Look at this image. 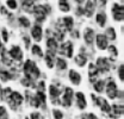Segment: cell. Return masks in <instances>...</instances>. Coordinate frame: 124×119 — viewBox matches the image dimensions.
I'll return each instance as SVG.
<instances>
[{"mask_svg":"<svg viewBox=\"0 0 124 119\" xmlns=\"http://www.w3.org/2000/svg\"><path fill=\"white\" fill-rule=\"evenodd\" d=\"M24 72H25L26 77L30 79V80L37 79L39 76V70H38L37 66L35 64L33 61H30V60H28L25 62V64H24Z\"/></svg>","mask_w":124,"mask_h":119,"instance_id":"6da1fadb","label":"cell"},{"mask_svg":"<svg viewBox=\"0 0 124 119\" xmlns=\"http://www.w3.org/2000/svg\"><path fill=\"white\" fill-rule=\"evenodd\" d=\"M50 11V7L49 6H44V5H38L35 7L33 10V13H35V17H36V20L37 22H43L46 19V13Z\"/></svg>","mask_w":124,"mask_h":119,"instance_id":"7a4b0ae2","label":"cell"},{"mask_svg":"<svg viewBox=\"0 0 124 119\" xmlns=\"http://www.w3.org/2000/svg\"><path fill=\"white\" fill-rule=\"evenodd\" d=\"M8 103H10V106L15 110L17 106H19V105L23 103V97H22L19 93L13 92V93H11V95L8 97Z\"/></svg>","mask_w":124,"mask_h":119,"instance_id":"3957f363","label":"cell"},{"mask_svg":"<svg viewBox=\"0 0 124 119\" xmlns=\"http://www.w3.org/2000/svg\"><path fill=\"white\" fill-rule=\"evenodd\" d=\"M112 12H113V18H115V20L121 22V20L123 19V17H124L123 6H121V5H118V4H115L113 7H112Z\"/></svg>","mask_w":124,"mask_h":119,"instance_id":"277c9868","label":"cell"},{"mask_svg":"<svg viewBox=\"0 0 124 119\" xmlns=\"http://www.w3.org/2000/svg\"><path fill=\"white\" fill-rule=\"evenodd\" d=\"M97 69L101 73H105L110 69V64H108V61L106 59H98L97 60Z\"/></svg>","mask_w":124,"mask_h":119,"instance_id":"5b68a950","label":"cell"},{"mask_svg":"<svg viewBox=\"0 0 124 119\" xmlns=\"http://www.w3.org/2000/svg\"><path fill=\"white\" fill-rule=\"evenodd\" d=\"M93 99L95 100V103L100 106V108H101V111L103 112H106V113H110V111H111V106L108 105V103L105 100V99H103V98H97L95 99V97L93 95Z\"/></svg>","mask_w":124,"mask_h":119,"instance_id":"8992f818","label":"cell"},{"mask_svg":"<svg viewBox=\"0 0 124 119\" xmlns=\"http://www.w3.org/2000/svg\"><path fill=\"white\" fill-rule=\"evenodd\" d=\"M60 52L62 55H66L67 57H72L73 56V45L70 42H67L61 46L60 49Z\"/></svg>","mask_w":124,"mask_h":119,"instance_id":"52a82bcc","label":"cell"},{"mask_svg":"<svg viewBox=\"0 0 124 119\" xmlns=\"http://www.w3.org/2000/svg\"><path fill=\"white\" fill-rule=\"evenodd\" d=\"M72 98H73V89L66 88L63 99H62V105H64V106H70V104H72Z\"/></svg>","mask_w":124,"mask_h":119,"instance_id":"ba28073f","label":"cell"},{"mask_svg":"<svg viewBox=\"0 0 124 119\" xmlns=\"http://www.w3.org/2000/svg\"><path fill=\"white\" fill-rule=\"evenodd\" d=\"M106 93H108V95L111 99L116 98V95H117V86H116L115 82L110 81L108 83V86H106Z\"/></svg>","mask_w":124,"mask_h":119,"instance_id":"9c48e42d","label":"cell"},{"mask_svg":"<svg viewBox=\"0 0 124 119\" xmlns=\"http://www.w3.org/2000/svg\"><path fill=\"white\" fill-rule=\"evenodd\" d=\"M10 56L12 59L17 60V61H20L23 59V54H22V50L19 46H13L11 50H10Z\"/></svg>","mask_w":124,"mask_h":119,"instance_id":"30bf717a","label":"cell"},{"mask_svg":"<svg viewBox=\"0 0 124 119\" xmlns=\"http://www.w3.org/2000/svg\"><path fill=\"white\" fill-rule=\"evenodd\" d=\"M97 45L99 49L104 50L108 48V38L104 36V35H98L97 36Z\"/></svg>","mask_w":124,"mask_h":119,"instance_id":"8fae6325","label":"cell"},{"mask_svg":"<svg viewBox=\"0 0 124 119\" xmlns=\"http://www.w3.org/2000/svg\"><path fill=\"white\" fill-rule=\"evenodd\" d=\"M46 46H48V52H50V54H55L56 52V50H57V43H56V41L54 39V38H49L48 41H46Z\"/></svg>","mask_w":124,"mask_h":119,"instance_id":"7c38bea8","label":"cell"},{"mask_svg":"<svg viewBox=\"0 0 124 119\" xmlns=\"http://www.w3.org/2000/svg\"><path fill=\"white\" fill-rule=\"evenodd\" d=\"M31 33H32V37L35 38V41H41V38H42V29H41V26L39 25H36V26H33L32 28V31H31Z\"/></svg>","mask_w":124,"mask_h":119,"instance_id":"4fadbf2b","label":"cell"},{"mask_svg":"<svg viewBox=\"0 0 124 119\" xmlns=\"http://www.w3.org/2000/svg\"><path fill=\"white\" fill-rule=\"evenodd\" d=\"M84 37H85V41H86L87 44H92L93 39H94L93 30L92 29H86L85 30V35H84Z\"/></svg>","mask_w":124,"mask_h":119,"instance_id":"5bb4252c","label":"cell"},{"mask_svg":"<svg viewBox=\"0 0 124 119\" xmlns=\"http://www.w3.org/2000/svg\"><path fill=\"white\" fill-rule=\"evenodd\" d=\"M69 79H70V81L74 85H79L80 81H81V76H80V74H78L75 70H70L69 72Z\"/></svg>","mask_w":124,"mask_h":119,"instance_id":"9a60e30c","label":"cell"},{"mask_svg":"<svg viewBox=\"0 0 124 119\" xmlns=\"http://www.w3.org/2000/svg\"><path fill=\"white\" fill-rule=\"evenodd\" d=\"M77 103H78V106H79L81 110L86 107V100H85V95H84L81 92L77 94Z\"/></svg>","mask_w":124,"mask_h":119,"instance_id":"2e32d148","label":"cell"},{"mask_svg":"<svg viewBox=\"0 0 124 119\" xmlns=\"http://www.w3.org/2000/svg\"><path fill=\"white\" fill-rule=\"evenodd\" d=\"M93 11H94V5H93L92 1H87L86 6H85V15L87 17H91L93 15Z\"/></svg>","mask_w":124,"mask_h":119,"instance_id":"e0dca14e","label":"cell"},{"mask_svg":"<svg viewBox=\"0 0 124 119\" xmlns=\"http://www.w3.org/2000/svg\"><path fill=\"white\" fill-rule=\"evenodd\" d=\"M88 74H90L91 80H93L94 77H97V76H98V74H99V70L97 69V67H95L94 64H90V67H88Z\"/></svg>","mask_w":124,"mask_h":119,"instance_id":"ac0fdd59","label":"cell"},{"mask_svg":"<svg viewBox=\"0 0 124 119\" xmlns=\"http://www.w3.org/2000/svg\"><path fill=\"white\" fill-rule=\"evenodd\" d=\"M59 7H60V10H61L62 12H68L70 10L69 4H68L67 0H60L59 1Z\"/></svg>","mask_w":124,"mask_h":119,"instance_id":"d6986e66","label":"cell"},{"mask_svg":"<svg viewBox=\"0 0 124 119\" xmlns=\"http://www.w3.org/2000/svg\"><path fill=\"white\" fill-rule=\"evenodd\" d=\"M22 4L25 11H31L33 8V0H22Z\"/></svg>","mask_w":124,"mask_h":119,"instance_id":"ffe728a7","label":"cell"},{"mask_svg":"<svg viewBox=\"0 0 124 119\" xmlns=\"http://www.w3.org/2000/svg\"><path fill=\"white\" fill-rule=\"evenodd\" d=\"M86 56L85 55H82V54H80V55H78L77 57H75V62H77L78 66H80V67H84L85 66V63H86Z\"/></svg>","mask_w":124,"mask_h":119,"instance_id":"44dd1931","label":"cell"},{"mask_svg":"<svg viewBox=\"0 0 124 119\" xmlns=\"http://www.w3.org/2000/svg\"><path fill=\"white\" fill-rule=\"evenodd\" d=\"M63 23H64V28L67 30H72L73 28V18L72 17H64L63 18Z\"/></svg>","mask_w":124,"mask_h":119,"instance_id":"7402d4cb","label":"cell"},{"mask_svg":"<svg viewBox=\"0 0 124 119\" xmlns=\"http://www.w3.org/2000/svg\"><path fill=\"white\" fill-rule=\"evenodd\" d=\"M95 20H97V23H98L100 26H104V25H105V22H106V15H104V13H99V15H97Z\"/></svg>","mask_w":124,"mask_h":119,"instance_id":"603a6c76","label":"cell"},{"mask_svg":"<svg viewBox=\"0 0 124 119\" xmlns=\"http://www.w3.org/2000/svg\"><path fill=\"white\" fill-rule=\"evenodd\" d=\"M112 110H113V112L115 113H117L116 116L118 117V116H122L123 114V111H124V107L122 105H113V107H112Z\"/></svg>","mask_w":124,"mask_h":119,"instance_id":"cb8c5ba5","label":"cell"},{"mask_svg":"<svg viewBox=\"0 0 124 119\" xmlns=\"http://www.w3.org/2000/svg\"><path fill=\"white\" fill-rule=\"evenodd\" d=\"M49 92H50V95H51L53 100H54L56 97H59V94H60V90L56 88L55 86H50V87H49Z\"/></svg>","mask_w":124,"mask_h":119,"instance_id":"d4e9b609","label":"cell"},{"mask_svg":"<svg viewBox=\"0 0 124 119\" xmlns=\"http://www.w3.org/2000/svg\"><path fill=\"white\" fill-rule=\"evenodd\" d=\"M105 37H108V39H115L116 38V32H115V30L112 29V28H108V30H106V36Z\"/></svg>","mask_w":124,"mask_h":119,"instance_id":"484cf974","label":"cell"},{"mask_svg":"<svg viewBox=\"0 0 124 119\" xmlns=\"http://www.w3.org/2000/svg\"><path fill=\"white\" fill-rule=\"evenodd\" d=\"M104 86H105L104 81H97V82L94 83V89H95L97 92H103V90H104Z\"/></svg>","mask_w":124,"mask_h":119,"instance_id":"4316f807","label":"cell"},{"mask_svg":"<svg viewBox=\"0 0 124 119\" xmlns=\"http://www.w3.org/2000/svg\"><path fill=\"white\" fill-rule=\"evenodd\" d=\"M53 57H54V55L53 54H50V52H48L46 56V66L49 67V68H53V66H54V63H53Z\"/></svg>","mask_w":124,"mask_h":119,"instance_id":"83f0119b","label":"cell"},{"mask_svg":"<svg viewBox=\"0 0 124 119\" xmlns=\"http://www.w3.org/2000/svg\"><path fill=\"white\" fill-rule=\"evenodd\" d=\"M32 52L35 54V55H37V56H39V57H42L43 56V52H42V49L38 46V45H33L32 46Z\"/></svg>","mask_w":124,"mask_h":119,"instance_id":"f1b7e54d","label":"cell"},{"mask_svg":"<svg viewBox=\"0 0 124 119\" xmlns=\"http://www.w3.org/2000/svg\"><path fill=\"white\" fill-rule=\"evenodd\" d=\"M19 23H20L24 28H29V26H30V22H29V19L25 18V17H20V18H19Z\"/></svg>","mask_w":124,"mask_h":119,"instance_id":"f546056e","label":"cell"},{"mask_svg":"<svg viewBox=\"0 0 124 119\" xmlns=\"http://www.w3.org/2000/svg\"><path fill=\"white\" fill-rule=\"evenodd\" d=\"M56 64H57V68L59 69H66V67H67V63H66V61L62 59H59L56 61Z\"/></svg>","mask_w":124,"mask_h":119,"instance_id":"4dcf8cb0","label":"cell"},{"mask_svg":"<svg viewBox=\"0 0 124 119\" xmlns=\"http://www.w3.org/2000/svg\"><path fill=\"white\" fill-rule=\"evenodd\" d=\"M108 50H110V54H111L112 59H116V57H117V55H118V52H117V49H116V46L111 45V46H108Z\"/></svg>","mask_w":124,"mask_h":119,"instance_id":"1f68e13d","label":"cell"},{"mask_svg":"<svg viewBox=\"0 0 124 119\" xmlns=\"http://www.w3.org/2000/svg\"><path fill=\"white\" fill-rule=\"evenodd\" d=\"M0 77H1L2 81H7L8 79H11V75L8 74L7 72H2V70H0Z\"/></svg>","mask_w":124,"mask_h":119,"instance_id":"d6a6232c","label":"cell"},{"mask_svg":"<svg viewBox=\"0 0 124 119\" xmlns=\"http://www.w3.org/2000/svg\"><path fill=\"white\" fill-rule=\"evenodd\" d=\"M11 93H12V92H11V89L6 88L5 90H2V92H1V94H2V95H1V98H4V99H8V97L11 95Z\"/></svg>","mask_w":124,"mask_h":119,"instance_id":"836d02e7","label":"cell"},{"mask_svg":"<svg viewBox=\"0 0 124 119\" xmlns=\"http://www.w3.org/2000/svg\"><path fill=\"white\" fill-rule=\"evenodd\" d=\"M0 119H7V113H6V110L5 107H0Z\"/></svg>","mask_w":124,"mask_h":119,"instance_id":"e575fe53","label":"cell"},{"mask_svg":"<svg viewBox=\"0 0 124 119\" xmlns=\"http://www.w3.org/2000/svg\"><path fill=\"white\" fill-rule=\"evenodd\" d=\"M7 6L10 8L15 10V8H17V2H16L15 0H7Z\"/></svg>","mask_w":124,"mask_h":119,"instance_id":"d590c367","label":"cell"},{"mask_svg":"<svg viewBox=\"0 0 124 119\" xmlns=\"http://www.w3.org/2000/svg\"><path fill=\"white\" fill-rule=\"evenodd\" d=\"M53 113H54V117H55V119H62V117H63V114H62L61 111L54 110V111H53Z\"/></svg>","mask_w":124,"mask_h":119,"instance_id":"8d00e7d4","label":"cell"},{"mask_svg":"<svg viewBox=\"0 0 124 119\" xmlns=\"http://www.w3.org/2000/svg\"><path fill=\"white\" fill-rule=\"evenodd\" d=\"M22 83L24 85V86H33V83H32V81H31L30 79H23L22 80Z\"/></svg>","mask_w":124,"mask_h":119,"instance_id":"74e56055","label":"cell"},{"mask_svg":"<svg viewBox=\"0 0 124 119\" xmlns=\"http://www.w3.org/2000/svg\"><path fill=\"white\" fill-rule=\"evenodd\" d=\"M123 70H124V67L123 66H121V67H119V69H118V74H119V79H121V80H123L124 79Z\"/></svg>","mask_w":124,"mask_h":119,"instance_id":"f35d334b","label":"cell"},{"mask_svg":"<svg viewBox=\"0 0 124 119\" xmlns=\"http://www.w3.org/2000/svg\"><path fill=\"white\" fill-rule=\"evenodd\" d=\"M2 38H4V41H5V42H7V41H8V36H7V31H6V30H5V29L2 30Z\"/></svg>","mask_w":124,"mask_h":119,"instance_id":"ab89813d","label":"cell"},{"mask_svg":"<svg viewBox=\"0 0 124 119\" xmlns=\"http://www.w3.org/2000/svg\"><path fill=\"white\" fill-rule=\"evenodd\" d=\"M31 119H43V118L39 116V113H36V112H35V113L31 114Z\"/></svg>","mask_w":124,"mask_h":119,"instance_id":"60d3db41","label":"cell"},{"mask_svg":"<svg viewBox=\"0 0 124 119\" xmlns=\"http://www.w3.org/2000/svg\"><path fill=\"white\" fill-rule=\"evenodd\" d=\"M106 1H108V0H95V2H97L99 6H104V5L106 4Z\"/></svg>","mask_w":124,"mask_h":119,"instance_id":"b9f144b4","label":"cell"},{"mask_svg":"<svg viewBox=\"0 0 124 119\" xmlns=\"http://www.w3.org/2000/svg\"><path fill=\"white\" fill-rule=\"evenodd\" d=\"M88 118H90V119H97L94 116H93V114H90V116H88Z\"/></svg>","mask_w":124,"mask_h":119,"instance_id":"7bdbcfd3","label":"cell"},{"mask_svg":"<svg viewBox=\"0 0 124 119\" xmlns=\"http://www.w3.org/2000/svg\"><path fill=\"white\" fill-rule=\"evenodd\" d=\"M0 50H4V48H2V45H1V43H0Z\"/></svg>","mask_w":124,"mask_h":119,"instance_id":"ee69618b","label":"cell"},{"mask_svg":"<svg viewBox=\"0 0 124 119\" xmlns=\"http://www.w3.org/2000/svg\"><path fill=\"white\" fill-rule=\"evenodd\" d=\"M75 1H78V2H82L84 0H75Z\"/></svg>","mask_w":124,"mask_h":119,"instance_id":"f6af8a7d","label":"cell"},{"mask_svg":"<svg viewBox=\"0 0 124 119\" xmlns=\"http://www.w3.org/2000/svg\"><path fill=\"white\" fill-rule=\"evenodd\" d=\"M26 119H29V118H26Z\"/></svg>","mask_w":124,"mask_h":119,"instance_id":"bcb514c9","label":"cell"}]
</instances>
